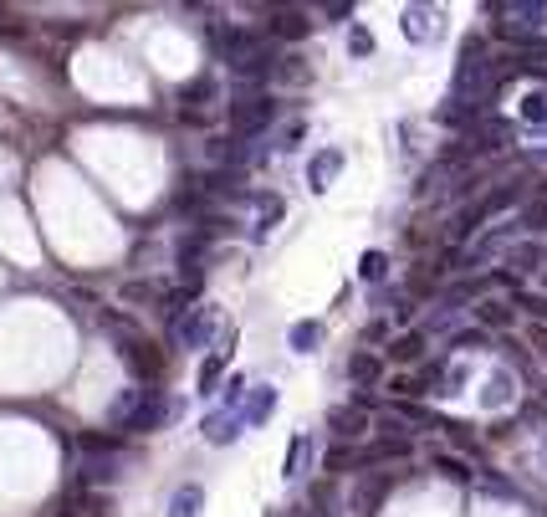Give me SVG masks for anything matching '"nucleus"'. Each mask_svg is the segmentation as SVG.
<instances>
[{
	"label": "nucleus",
	"instance_id": "nucleus-32",
	"mask_svg": "<svg viewBox=\"0 0 547 517\" xmlns=\"http://www.w3.org/2000/svg\"><path fill=\"white\" fill-rule=\"evenodd\" d=\"M532 308H537V313H542V318H547V297H542V303H532Z\"/></svg>",
	"mask_w": 547,
	"mask_h": 517
},
{
	"label": "nucleus",
	"instance_id": "nucleus-13",
	"mask_svg": "<svg viewBox=\"0 0 547 517\" xmlns=\"http://www.w3.org/2000/svg\"><path fill=\"white\" fill-rule=\"evenodd\" d=\"M144 405V390H123L118 400H113V410H108V425L113 430H128V420H133V410Z\"/></svg>",
	"mask_w": 547,
	"mask_h": 517
},
{
	"label": "nucleus",
	"instance_id": "nucleus-14",
	"mask_svg": "<svg viewBox=\"0 0 547 517\" xmlns=\"http://www.w3.org/2000/svg\"><path fill=\"white\" fill-rule=\"evenodd\" d=\"M425 354V333H399L394 343H389V359L394 364H415Z\"/></svg>",
	"mask_w": 547,
	"mask_h": 517
},
{
	"label": "nucleus",
	"instance_id": "nucleus-17",
	"mask_svg": "<svg viewBox=\"0 0 547 517\" xmlns=\"http://www.w3.org/2000/svg\"><path fill=\"white\" fill-rule=\"evenodd\" d=\"M328 425L338 430L343 441H353V436H363V410H358V405H353V410H333V415H328Z\"/></svg>",
	"mask_w": 547,
	"mask_h": 517
},
{
	"label": "nucleus",
	"instance_id": "nucleus-5",
	"mask_svg": "<svg viewBox=\"0 0 547 517\" xmlns=\"http://www.w3.org/2000/svg\"><path fill=\"white\" fill-rule=\"evenodd\" d=\"M210 328H215L210 308H185V318H174L169 338H174V349H200V343L210 338Z\"/></svg>",
	"mask_w": 547,
	"mask_h": 517
},
{
	"label": "nucleus",
	"instance_id": "nucleus-2",
	"mask_svg": "<svg viewBox=\"0 0 547 517\" xmlns=\"http://www.w3.org/2000/svg\"><path fill=\"white\" fill-rule=\"evenodd\" d=\"M215 52L231 62L241 77H261V72H271V41H266L261 31H246V26L220 31V36H215Z\"/></svg>",
	"mask_w": 547,
	"mask_h": 517
},
{
	"label": "nucleus",
	"instance_id": "nucleus-27",
	"mask_svg": "<svg viewBox=\"0 0 547 517\" xmlns=\"http://www.w3.org/2000/svg\"><path fill=\"white\" fill-rule=\"evenodd\" d=\"M271 72H277L282 82H307V77H312V72L302 67V57H282V67H271Z\"/></svg>",
	"mask_w": 547,
	"mask_h": 517
},
{
	"label": "nucleus",
	"instance_id": "nucleus-7",
	"mask_svg": "<svg viewBox=\"0 0 547 517\" xmlns=\"http://www.w3.org/2000/svg\"><path fill=\"white\" fill-rule=\"evenodd\" d=\"M399 31H404L409 41H415V47H425V41H435V36H440V11H435V6H404Z\"/></svg>",
	"mask_w": 547,
	"mask_h": 517
},
{
	"label": "nucleus",
	"instance_id": "nucleus-30",
	"mask_svg": "<svg viewBox=\"0 0 547 517\" xmlns=\"http://www.w3.org/2000/svg\"><path fill=\"white\" fill-rule=\"evenodd\" d=\"M82 507H87V517H113V502H108V497H98V492H87V497H82Z\"/></svg>",
	"mask_w": 547,
	"mask_h": 517
},
{
	"label": "nucleus",
	"instance_id": "nucleus-31",
	"mask_svg": "<svg viewBox=\"0 0 547 517\" xmlns=\"http://www.w3.org/2000/svg\"><path fill=\"white\" fill-rule=\"evenodd\" d=\"M123 297H128V303H139V297L149 303V297H154V287H149V282H128V287H123Z\"/></svg>",
	"mask_w": 547,
	"mask_h": 517
},
{
	"label": "nucleus",
	"instance_id": "nucleus-22",
	"mask_svg": "<svg viewBox=\"0 0 547 517\" xmlns=\"http://www.w3.org/2000/svg\"><path fill=\"white\" fill-rule=\"evenodd\" d=\"M527 349H532V364L542 369V384H547V323H532V333H527Z\"/></svg>",
	"mask_w": 547,
	"mask_h": 517
},
{
	"label": "nucleus",
	"instance_id": "nucleus-28",
	"mask_svg": "<svg viewBox=\"0 0 547 517\" xmlns=\"http://www.w3.org/2000/svg\"><path fill=\"white\" fill-rule=\"evenodd\" d=\"M507 384H512L507 374H496V379H486V395H481V400H486V405H507V395H512Z\"/></svg>",
	"mask_w": 547,
	"mask_h": 517
},
{
	"label": "nucleus",
	"instance_id": "nucleus-20",
	"mask_svg": "<svg viewBox=\"0 0 547 517\" xmlns=\"http://www.w3.org/2000/svg\"><path fill=\"white\" fill-rule=\"evenodd\" d=\"M430 466L440 471V477H455V482H471V466H466L461 456H450V451H435V456H430Z\"/></svg>",
	"mask_w": 547,
	"mask_h": 517
},
{
	"label": "nucleus",
	"instance_id": "nucleus-11",
	"mask_svg": "<svg viewBox=\"0 0 547 517\" xmlns=\"http://www.w3.org/2000/svg\"><path fill=\"white\" fill-rule=\"evenodd\" d=\"M205 512V487L200 482H185L169 492V517H200Z\"/></svg>",
	"mask_w": 547,
	"mask_h": 517
},
{
	"label": "nucleus",
	"instance_id": "nucleus-33",
	"mask_svg": "<svg viewBox=\"0 0 547 517\" xmlns=\"http://www.w3.org/2000/svg\"><path fill=\"white\" fill-rule=\"evenodd\" d=\"M62 517H77V512H62Z\"/></svg>",
	"mask_w": 547,
	"mask_h": 517
},
{
	"label": "nucleus",
	"instance_id": "nucleus-29",
	"mask_svg": "<svg viewBox=\"0 0 547 517\" xmlns=\"http://www.w3.org/2000/svg\"><path fill=\"white\" fill-rule=\"evenodd\" d=\"M348 47H353V57H369V52H374V36L363 31V26H353V36H348Z\"/></svg>",
	"mask_w": 547,
	"mask_h": 517
},
{
	"label": "nucleus",
	"instance_id": "nucleus-8",
	"mask_svg": "<svg viewBox=\"0 0 547 517\" xmlns=\"http://www.w3.org/2000/svg\"><path fill=\"white\" fill-rule=\"evenodd\" d=\"M200 430H205V441H210V446H231L241 430H246V420H241V410H210Z\"/></svg>",
	"mask_w": 547,
	"mask_h": 517
},
{
	"label": "nucleus",
	"instance_id": "nucleus-18",
	"mask_svg": "<svg viewBox=\"0 0 547 517\" xmlns=\"http://www.w3.org/2000/svg\"><path fill=\"white\" fill-rule=\"evenodd\" d=\"M517 113H522L527 123H547V88H527L522 103H517Z\"/></svg>",
	"mask_w": 547,
	"mask_h": 517
},
{
	"label": "nucleus",
	"instance_id": "nucleus-12",
	"mask_svg": "<svg viewBox=\"0 0 547 517\" xmlns=\"http://www.w3.org/2000/svg\"><path fill=\"white\" fill-rule=\"evenodd\" d=\"M287 343H292V349H297V354H312V349H317V343H323V323H317V318H307V323H292V333H287Z\"/></svg>",
	"mask_w": 547,
	"mask_h": 517
},
{
	"label": "nucleus",
	"instance_id": "nucleus-6",
	"mask_svg": "<svg viewBox=\"0 0 547 517\" xmlns=\"http://www.w3.org/2000/svg\"><path fill=\"white\" fill-rule=\"evenodd\" d=\"M174 415H179V405H174V400H164L159 390H144V405L133 410L128 430H144V436H149V430H164V425H169Z\"/></svg>",
	"mask_w": 547,
	"mask_h": 517
},
{
	"label": "nucleus",
	"instance_id": "nucleus-10",
	"mask_svg": "<svg viewBox=\"0 0 547 517\" xmlns=\"http://www.w3.org/2000/svg\"><path fill=\"white\" fill-rule=\"evenodd\" d=\"M271 410H277V390H271V384H251V395H246V405H241V420H246V425H266Z\"/></svg>",
	"mask_w": 547,
	"mask_h": 517
},
{
	"label": "nucleus",
	"instance_id": "nucleus-34",
	"mask_svg": "<svg viewBox=\"0 0 547 517\" xmlns=\"http://www.w3.org/2000/svg\"><path fill=\"white\" fill-rule=\"evenodd\" d=\"M542 456H547V451H542Z\"/></svg>",
	"mask_w": 547,
	"mask_h": 517
},
{
	"label": "nucleus",
	"instance_id": "nucleus-19",
	"mask_svg": "<svg viewBox=\"0 0 547 517\" xmlns=\"http://www.w3.org/2000/svg\"><path fill=\"white\" fill-rule=\"evenodd\" d=\"M358 277H363V282H384V277H389V256H384V251H363V256H358Z\"/></svg>",
	"mask_w": 547,
	"mask_h": 517
},
{
	"label": "nucleus",
	"instance_id": "nucleus-9",
	"mask_svg": "<svg viewBox=\"0 0 547 517\" xmlns=\"http://www.w3.org/2000/svg\"><path fill=\"white\" fill-rule=\"evenodd\" d=\"M338 169H343V149H323V154H312V164H307V185L323 195L333 180H338Z\"/></svg>",
	"mask_w": 547,
	"mask_h": 517
},
{
	"label": "nucleus",
	"instance_id": "nucleus-25",
	"mask_svg": "<svg viewBox=\"0 0 547 517\" xmlns=\"http://www.w3.org/2000/svg\"><path fill=\"white\" fill-rule=\"evenodd\" d=\"M476 318H481L486 328H507V323H512V308H507V303H481Z\"/></svg>",
	"mask_w": 547,
	"mask_h": 517
},
{
	"label": "nucleus",
	"instance_id": "nucleus-24",
	"mask_svg": "<svg viewBox=\"0 0 547 517\" xmlns=\"http://www.w3.org/2000/svg\"><path fill=\"white\" fill-rule=\"evenodd\" d=\"M307 456H312V441L307 436H292V451H287V477H302V466H307Z\"/></svg>",
	"mask_w": 547,
	"mask_h": 517
},
{
	"label": "nucleus",
	"instance_id": "nucleus-26",
	"mask_svg": "<svg viewBox=\"0 0 547 517\" xmlns=\"http://www.w3.org/2000/svg\"><path fill=\"white\" fill-rule=\"evenodd\" d=\"M179 98H185V103H205V98H215V77H195Z\"/></svg>",
	"mask_w": 547,
	"mask_h": 517
},
{
	"label": "nucleus",
	"instance_id": "nucleus-1",
	"mask_svg": "<svg viewBox=\"0 0 547 517\" xmlns=\"http://www.w3.org/2000/svg\"><path fill=\"white\" fill-rule=\"evenodd\" d=\"M496 93V72L486 62V47H481V36H471L466 47H461V67H455V88H450V103L461 108V113H481Z\"/></svg>",
	"mask_w": 547,
	"mask_h": 517
},
{
	"label": "nucleus",
	"instance_id": "nucleus-3",
	"mask_svg": "<svg viewBox=\"0 0 547 517\" xmlns=\"http://www.w3.org/2000/svg\"><path fill=\"white\" fill-rule=\"evenodd\" d=\"M547 26V6L542 0H501L496 6V36L501 41H532Z\"/></svg>",
	"mask_w": 547,
	"mask_h": 517
},
{
	"label": "nucleus",
	"instance_id": "nucleus-4",
	"mask_svg": "<svg viewBox=\"0 0 547 517\" xmlns=\"http://www.w3.org/2000/svg\"><path fill=\"white\" fill-rule=\"evenodd\" d=\"M271 118H277V103H271V98H241L231 108V134L236 139H251V134H261Z\"/></svg>",
	"mask_w": 547,
	"mask_h": 517
},
{
	"label": "nucleus",
	"instance_id": "nucleus-23",
	"mask_svg": "<svg viewBox=\"0 0 547 517\" xmlns=\"http://www.w3.org/2000/svg\"><path fill=\"white\" fill-rule=\"evenodd\" d=\"M225 359H231V354H210V359L200 364V395H210L215 384H220V374H225Z\"/></svg>",
	"mask_w": 547,
	"mask_h": 517
},
{
	"label": "nucleus",
	"instance_id": "nucleus-21",
	"mask_svg": "<svg viewBox=\"0 0 547 517\" xmlns=\"http://www.w3.org/2000/svg\"><path fill=\"white\" fill-rule=\"evenodd\" d=\"M537 262H542V246H537V241H532V246L522 241V246H512V251H507V267H512V272H532Z\"/></svg>",
	"mask_w": 547,
	"mask_h": 517
},
{
	"label": "nucleus",
	"instance_id": "nucleus-15",
	"mask_svg": "<svg viewBox=\"0 0 547 517\" xmlns=\"http://www.w3.org/2000/svg\"><path fill=\"white\" fill-rule=\"evenodd\" d=\"M307 16L302 11H277V21H271V36H282V41H302L307 36Z\"/></svg>",
	"mask_w": 547,
	"mask_h": 517
},
{
	"label": "nucleus",
	"instance_id": "nucleus-16",
	"mask_svg": "<svg viewBox=\"0 0 547 517\" xmlns=\"http://www.w3.org/2000/svg\"><path fill=\"white\" fill-rule=\"evenodd\" d=\"M379 374H384V364H379L374 354H353V359H348V379H353V384H379Z\"/></svg>",
	"mask_w": 547,
	"mask_h": 517
}]
</instances>
